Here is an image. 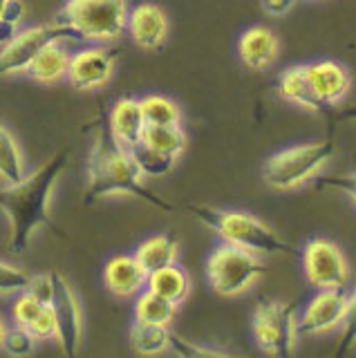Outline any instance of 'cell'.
<instances>
[{
	"label": "cell",
	"instance_id": "obj_20",
	"mask_svg": "<svg viewBox=\"0 0 356 358\" xmlns=\"http://www.w3.org/2000/svg\"><path fill=\"white\" fill-rule=\"evenodd\" d=\"M177 255H180V244H177L175 238H171V235H166V233L146 238L135 249V257L148 273L169 266V264H175Z\"/></svg>",
	"mask_w": 356,
	"mask_h": 358
},
{
	"label": "cell",
	"instance_id": "obj_14",
	"mask_svg": "<svg viewBox=\"0 0 356 358\" xmlns=\"http://www.w3.org/2000/svg\"><path fill=\"white\" fill-rule=\"evenodd\" d=\"M148 282V271L132 255H115L104 268V285L117 298H132L141 294Z\"/></svg>",
	"mask_w": 356,
	"mask_h": 358
},
{
	"label": "cell",
	"instance_id": "obj_18",
	"mask_svg": "<svg viewBox=\"0 0 356 358\" xmlns=\"http://www.w3.org/2000/svg\"><path fill=\"white\" fill-rule=\"evenodd\" d=\"M276 90L285 101L311 112V115H320V112L325 110V103L318 101V96L314 94V90L309 85L305 65H294V67H289V70H285L278 76Z\"/></svg>",
	"mask_w": 356,
	"mask_h": 358
},
{
	"label": "cell",
	"instance_id": "obj_22",
	"mask_svg": "<svg viewBox=\"0 0 356 358\" xmlns=\"http://www.w3.org/2000/svg\"><path fill=\"white\" fill-rule=\"evenodd\" d=\"M177 313V305L171 300H166L152 291L143 289L135 298V307H132V316L137 322H148V324H162L169 327Z\"/></svg>",
	"mask_w": 356,
	"mask_h": 358
},
{
	"label": "cell",
	"instance_id": "obj_6",
	"mask_svg": "<svg viewBox=\"0 0 356 358\" xmlns=\"http://www.w3.org/2000/svg\"><path fill=\"white\" fill-rule=\"evenodd\" d=\"M264 271L266 268L258 255L233 244H220L206 260L208 285L222 298H236L249 291Z\"/></svg>",
	"mask_w": 356,
	"mask_h": 358
},
{
	"label": "cell",
	"instance_id": "obj_27",
	"mask_svg": "<svg viewBox=\"0 0 356 358\" xmlns=\"http://www.w3.org/2000/svg\"><path fill=\"white\" fill-rule=\"evenodd\" d=\"M130 155H132V159H135L139 173L146 179H162L169 175L177 164V157L164 155L146 143H137L135 148L130 150Z\"/></svg>",
	"mask_w": 356,
	"mask_h": 358
},
{
	"label": "cell",
	"instance_id": "obj_13",
	"mask_svg": "<svg viewBox=\"0 0 356 358\" xmlns=\"http://www.w3.org/2000/svg\"><path fill=\"white\" fill-rule=\"evenodd\" d=\"M126 31L141 50H159L169 38V16L155 3H139L128 11Z\"/></svg>",
	"mask_w": 356,
	"mask_h": 358
},
{
	"label": "cell",
	"instance_id": "obj_39",
	"mask_svg": "<svg viewBox=\"0 0 356 358\" xmlns=\"http://www.w3.org/2000/svg\"><path fill=\"white\" fill-rule=\"evenodd\" d=\"M9 3H12V0H0V18H3V14H5V9H7Z\"/></svg>",
	"mask_w": 356,
	"mask_h": 358
},
{
	"label": "cell",
	"instance_id": "obj_38",
	"mask_svg": "<svg viewBox=\"0 0 356 358\" xmlns=\"http://www.w3.org/2000/svg\"><path fill=\"white\" fill-rule=\"evenodd\" d=\"M5 331H7V324H5L3 316H0V352H3V338H5Z\"/></svg>",
	"mask_w": 356,
	"mask_h": 358
},
{
	"label": "cell",
	"instance_id": "obj_12",
	"mask_svg": "<svg viewBox=\"0 0 356 358\" xmlns=\"http://www.w3.org/2000/svg\"><path fill=\"white\" fill-rule=\"evenodd\" d=\"M117 65V52L106 48H83L76 54H72L70 67H68V81L76 90H97L104 87L113 78Z\"/></svg>",
	"mask_w": 356,
	"mask_h": 358
},
{
	"label": "cell",
	"instance_id": "obj_5",
	"mask_svg": "<svg viewBox=\"0 0 356 358\" xmlns=\"http://www.w3.org/2000/svg\"><path fill=\"white\" fill-rule=\"evenodd\" d=\"M334 157V143L325 141H311L285 148L280 152L271 155L262 166L264 184L273 190H294L309 182L322 166Z\"/></svg>",
	"mask_w": 356,
	"mask_h": 358
},
{
	"label": "cell",
	"instance_id": "obj_19",
	"mask_svg": "<svg viewBox=\"0 0 356 358\" xmlns=\"http://www.w3.org/2000/svg\"><path fill=\"white\" fill-rule=\"evenodd\" d=\"M70 59H72V54L63 48L61 41L50 43L48 48L34 59L27 74L34 78V81L45 83V85L59 83V81H63V78H68Z\"/></svg>",
	"mask_w": 356,
	"mask_h": 358
},
{
	"label": "cell",
	"instance_id": "obj_29",
	"mask_svg": "<svg viewBox=\"0 0 356 358\" xmlns=\"http://www.w3.org/2000/svg\"><path fill=\"white\" fill-rule=\"evenodd\" d=\"M45 302H41L36 296H31L27 289L18 291V296L12 302V318L16 324H23V327H29V322L38 316V311L43 309Z\"/></svg>",
	"mask_w": 356,
	"mask_h": 358
},
{
	"label": "cell",
	"instance_id": "obj_1",
	"mask_svg": "<svg viewBox=\"0 0 356 358\" xmlns=\"http://www.w3.org/2000/svg\"><path fill=\"white\" fill-rule=\"evenodd\" d=\"M68 155L70 150L63 148L31 175H25L20 182L0 188V210L5 213L9 224L7 249L12 253H25L31 235L36 233L38 227H48L65 238L59 222L50 213V201L54 186H57L63 168L68 164Z\"/></svg>",
	"mask_w": 356,
	"mask_h": 358
},
{
	"label": "cell",
	"instance_id": "obj_26",
	"mask_svg": "<svg viewBox=\"0 0 356 358\" xmlns=\"http://www.w3.org/2000/svg\"><path fill=\"white\" fill-rule=\"evenodd\" d=\"M146 126H182V112L173 99L164 94H148L139 99Z\"/></svg>",
	"mask_w": 356,
	"mask_h": 358
},
{
	"label": "cell",
	"instance_id": "obj_28",
	"mask_svg": "<svg viewBox=\"0 0 356 358\" xmlns=\"http://www.w3.org/2000/svg\"><path fill=\"white\" fill-rule=\"evenodd\" d=\"M34 345H36L34 334L27 327H23V324L14 322V327H7L5 338H3V352L12 356H27L34 352Z\"/></svg>",
	"mask_w": 356,
	"mask_h": 358
},
{
	"label": "cell",
	"instance_id": "obj_32",
	"mask_svg": "<svg viewBox=\"0 0 356 358\" xmlns=\"http://www.w3.org/2000/svg\"><path fill=\"white\" fill-rule=\"evenodd\" d=\"M356 347V287L350 291V302H348V311H345L343 318V334H341V343L336 347V354H348Z\"/></svg>",
	"mask_w": 356,
	"mask_h": 358
},
{
	"label": "cell",
	"instance_id": "obj_30",
	"mask_svg": "<svg viewBox=\"0 0 356 358\" xmlns=\"http://www.w3.org/2000/svg\"><path fill=\"white\" fill-rule=\"evenodd\" d=\"M29 273L23 266L9 264L5 260H0V296L18 294V291L27 289L29 285Z\"/></svg>",
	"mask_w": 356,
	"mask_h": 358
},
{
	"label": "cell",
	"instance_id": "obj_8",
	"mask_svg": "<svg viewBox=\"0 0 356 358\" xmlns=\"http://www.w3.org/2000/svg\"><path fill=\"white\" fill-rule=\"evenodd\" d=\"M68 36H70L68 29L59 25V22L20 29L5 48H0V76L27 74L34 59L50 43L63 41Z\"/></svg>",
	"mask_w": 356,
	"mask_h": 358
},
{
	"label": "cell",
	"instance_id": "obj_16",
	"mask_svg": "<svg viewBox=\"0 0 356 358\" xmlns=\"http://www.w3.org/2000/svg\"><path fill=\"white\" fill-rule=\"evenodd\" d=\"M108 130L115 137L121 148L132 150L137 143H141L143 130H146V119L137 99H119L108 112Z\"/></svg>",
	"mask_w": 356,
	"mask_h": 358
},
{
	"label": "cell",
	"instance_id": "obj_25",
	"mask_svg": "<svg viewBox=\"0 0 356 358\" xmlns=\"http://www.w3.org/2000/svg\"><path fill=\"white\" fill-rule=\"evenodd\" d=\"M141 143H146L155 150L180 159L186 150L188 139H186V132L182 126H146Z\"/></svg>",
	"mask_w": 356,
	"mask_h": 358
},
{
	"label": "cell",
	"instance_id": "obj_24",
	"mask_svg": "<svg viewBox=\"0 0 356 358\" xmlns=\"http://www.w3.org/2000/svg\"><path fill=\"white\" fill-rule=\"evenodd\" d=\"M130 347L141 356H155L162 354L171 347V331L162 324H148V322H132L130 327Z\"/></svg>",
	"mask_w": 356,
	"mask_h": 358
},
{
	"label": "cell",
	"instance_id": "obj_34",
	"mask_svg": "<svg viewBox=\"0 0 356 358\" xmlns=\"http://www.w3.org/2000/svg\"><path fill=\"white\" fill-rule=\"evenodd\" d=\"M171 350H175L180 356L186 358H195V356H227V352L215 350V347H202V345H195L193 341H186L182 336L171 334Z\"/></svg>",
	"mask_w": 356,
	"mask_h": 358
},
{
	"label": "cell",
	"instance_id": "obj_7",
	"mask_svg": "<svg viewBox=\"0 0 356 358\" xmlns=\"http://www.w3.org/2000/svg\"><path fill=\"white\" fill-rule=\"evenodd\" d=\"M251 334L266 356H292L298 343L296 309L283 300H260L251 316Z\"/></svg>",
	"mask_w": 356,
	"mask_h": 358
},
{
	"label": "cell",
	"instance_id": "obj_2",
	"mask_svg": "<svg viewBox=\"0 0 356 358\" xmlns=\"http://www.w3.org/2000/svg\"><path fill=\"white\" fill-rule=\"evenodd\" d=\"M143 177L132 159L130 150L121 148L115 137L108 130V121L99 126L94 137L92 152L87 157V186H85V201L115 197V195H130L148 201L155 208L173 210L166 199L157 197L152 190L143 184Z\"/></svg>",
	"mask_w": 356,
	"mask_h": 358
},
{
	"label": "cell",
	"instance_id": "obj_9",
	"mask_svg": "<svg viewBox=\"0 0 356 358\" xmlns=\"http://www.w3.org/2000/svg\"><path fill=\"white\" fill-rule=\"evenodd\" d=\"M303 271L314 289H345L350 280V264L341 246L325 238H314L305 244Z\"/></svg>",
	"mask_w": 356,
	"mask_h": 358
},
{
	"label": "cell",
	"instance_id": "obj_36",
	"mask_svg": "<svg viewBox=\"0 0 356 358\" xmlns=\"http://www.w3.org/2000/svg\"><path fill=\"white\" fill-rule=\"evenodd\" d=\"M320 188L339 190V193H343L345 197H350L356 204V171L343 175V177H322L320 179Z\"/></svg>",
	"mask_w": 356,
	"mask_h": 358
},
{
	"label": "cell",
	"instance_id": "obj_17",
	"mask_svg": "<svg viewBox=\"0 0 356 358\" xmlns=\"http://www.w3.org/2000/svg\"><path fill=\"white\" fill-rule=\"evenodd\" d=\"M278 52H280V43L269 27H249L238 38V56L249 70H269L278 59Z\"/></svg>",
	"mask_w": 356,
	"mask_h": 358
},
{
	"label": "cell",
	"instance_id": "obj_10",
	"mask_svg": "<svg viewBox=\"0 0 356 358\" xmlns=\"http://www.w3.org/2000/svg\"><path fill=\"white\" fill-rule=\"evenodd\" d=\"M350 291L345 289H316L298 318V336H320L343 324L348 311Z\"/></svg>",
	"mask_w": 356,
	"mask_h": 358
},
{
	"label": "cell",
	"instance_id": "obj_15",
	"mask_svg": "<svg viewBox=\"0 0 356 358\" xmlns=\"http://www.w3.org/2000/svg\"><path fill=\"white\" fill-rule=\"evenodd\" d=\"M305 72L309 78V85L314 90L318 101L325 106H334L350 92L352 76L348 67L336 61H316L305 65Z\"/></svg>",
	"mask_w": 356,
	"mask_h": 358
},
{
	"label": "cell",
	"instance_id": "obj_3",
	"mask_svg": "<svg viewBox=\"0 0 356 358\" xmlns=\"http://www.w3.org/2000/svg\"><path fill=\"white\" fill-rule=\"evenodd\" d=\"M188 210L204 227L218 233V238L225 244H233L238 249L251 251L255 255H280L292 249L283 235H278L262 220L251 215V213L193 204V201L188 204Z\"/></svg>",
	"mask_w": 356,
	"mask_h": 358
},
{
	"label": "cell",
	"instance_id": "obj_23",
	"mask_svg": "<svg viewBox=\"0 0 356 358\" xmlns=\"http://www.w3.org/2000/svg\"><path fill=\"white\" fill-rule=\"evenodd\" d=\"M25 177V157L20 150V143L0 123V182L3 186L16 184Z\"/></svg>",
	"mask_w": 356,
	"mask_h": 358
},
{
	"label": "cell",
	"instance_id": "obj_31",
	"mask_svg": "<svg viewBox=\"0 0 356 358\" xmlns=\"http://www.w3.org/2000/svg\"><path fill=\"white\" fill-rule=\"evenodd\" d=\"M31 334H34L36 341H57V331H59V322H57V313H54L52 305H43V309L38 311V316L29 322L27 327Z\"/></svg>",
	"mask_w": 356,
	"mask_h": 358
},
{
	"label": "cell",
	"instance_id": "obj_21",
	"mask_svg": "<svg viewBox=\"0 0 356 358\" xmlns=\"http://www.w3.org/2000/svg\"><path fill=\"white\" fill-rule=\"evenodd\" d=\"M146 289L166 300L175 302V305H180V302L188 296V291H191V278H188L184 268L177 266V262H175V264H169V266L148 273Z\"/></svg>",
	"mask_w": 356,
	"mask_h": 358
},
{
	"label": "cell",
	"instance_id": "obj_37",
	"mask_svg": "<svg viewBox=\"0 0 356 358\" xmlns=\"http://www.w3.org/2000/svg\"><path fill=\"white\" fill-rule=\"evenodd\" d=\"M260 3H262V9L266 11V14L283 16V14H287V11H292L296 0H260Z\"/></svg>",
	"mask_w": 356,
	"mask_h": 358
},
{
	"label": "cell",
	"instance_id": "obj_33",
	"mask_svg": "<svg viewBox=\"0 0 356 358\" xmlns=\"http://www.w3.org/2000/svg\"><path fill=\"white\" fill-rule=\"evenodd\" d=\"M23 14H25V7L20 0H12V3L7 5L3 18H0V48H5V45L20 31L18 25H20V20H23Z\"/></svg>",
	"mask_w": 356,
	"mask_h": 358
},
{
	"label": "cell",
	"instance_id": "obj_4",
	"mask_svg": "<svg viewBox=\"0 0 356 358\" xmlns=\"http://www.w3.org/2000/svg\"><path fill=\"white\" fill-rule=\"evenodd\" d=\"M126 0H65L59 9V25L70 36L87 43H110L126 31Z\"/></svg>",
	"mask_w": 356,
	"mask_h": 358
},
{
	"label": "cell",
	"instance_id": "obj_35",
	"mask_svg": "<svg viewBox=\"0 0 356 358\" xmlns=\"http://www.w3.org/2000/svg\"><path fill=\"white\" fill-rule=\"evenodd\" d=\"M27 291L31 296H36L41 302H50L54 300V291H57V285H54V273H38V275H31L29 278V285H27Z\"/></svg>",
	"mask_w": 356,
	"mask_h": 358
},
{
	"label": "cell",
	"instance_id": "obj_11",
	"mask_svg": "<svg viewBox=\"0 0 356 358\" xmlns=\"http://www.w3.org/2000/svg\"><path fill=\"white\" fill-rule=\"evenodd\" d=\"M54 273V285H57V291H54V300L50 305L54 307V313H57V322H59V331H57V343L59 350L65 356H74L81 347V338H83V313H81V305L79 298H76V291L72 289V285L65 280V275H61L59 271Z\"/></svg>",
	"mask_w": 356,
	"mask_h": 358
}]
</instances>
